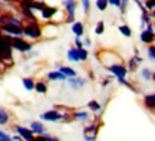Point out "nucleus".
Listing matches in <instances>:
<instances>
[{"mask_svg":"<svg viewBox=\"0 0 155 141\" xmlns=\"http://www.w3.org/2000/svg\"><path fill=\"white\" fill-rule=\"evenodd\" d=\"M23 36H26V38H29L32 40L39 39L42 36V28L36 22L29 23L26 26H23Z\"/></svg>","mask_w":155,"mask_h":141,"instance_id":"obj_1","label":"nucleus"},{"mask_svg":"<svg viewBox=\"0 0 155 141\" xmlns=\"http://www.w3.org/2000/svg\"><path fill=\"white\" fill-rule=\"evenodd\" d=\"M12 49H16V51L22 52V53H30L32 52V43L26 42L22 38H13L10 42Z\"/></svg>","mask_w":155,"mask_h":141,"instance_id":"obj_2","label":"nucleus"},{"mask_svg":"<svg viewBox=\"0 0 155 141\" xmlns=\"http://www.w3.org/2000/svg\"><path fill=\"white\" fill-rule=\"evenodd\" d=\"M62 6H63V9H65L68 13L66 22L75 23V13H76V6H78L76 2H75V0H63V2H62Z\"/></svg>","mask_w":155,"mask_h":141,"instance_id":"obj_3","label":"nucleus"},{"mask_svg":"<svg viewBox=\"0 0 155 141\" xmlns=\"http://www.w3.org/2000/svg\"><path fill=\"white\" fill-rule=\"evenodd\" d=\"M63 118H66V115L59 112L58 109H49V111H46V112L40 115V119H43L46 123H58V121H61Z\"/></svg>","mask_w":155,"mask_h":141,"instance_id":"obj_4","label":"nucleus"},{"mask_svg":"<svg viewBox=\"0 0 155 141\" xmlns=\"http://www.w3.org/2000/svg\"><path fill=\"white\" fill-rule=\"evenodd\" d=\"M139 39H141L142 43H147V45H151L155 40V30H154V26H152L151 23L147 25V29H144V30L141 32Z\"/></svg>","mask_w":155,"mask_h":141,"instance_id":"obj_5","label":"nucleus"},{"mask_svg":"<svg viewBox=\"0 0 155 141\" xmlns=\"http://www.w3.org/2000/svg\"><path fill=\"white\" fill-rule=\"evenodd\" d=\"M108 71H109L112 75H115L118 79L127 78V75H128V68L124 66L122 63H111V65L108 66Z\"/></svg>","mask_w":155,"mask_h":141,"instance_id":"obj_6","label":"nucleus"},{"mask_svg":"<svg viewBox=\"0 0 155 141\" xmlns=\"http://www.w3.org/2000/svg\"><path fill=\"white\" fill-rule=\"evenodd\" d=\"M13 130L16 131V134L19 137H22L25 141H35V134L32 133V130L30 128H28V127H23V125H15V128Z\"/></svg>","mask_w":155,"mask_h":141,"instance_id":"obj_7","label":"nucleus"},{"mask_svg":"<svg viewBox=\"0 0 155 141\" xmlns=\"http://www.w3.org/2000/svg\"><path fill=\"white\" fill-rule=\"evenodd\" d=\"M0 30L2 33H6L7 36H12V38H22L23 36V26L19 28V26H0Z\"/></svg>","mask_w":155,"mask_h":141,"instance_id":"obj_8","label":"nucleus"},{"mask_svg":"<svg viewBox=\"0 0 155 141\" xmlns=\"http://www.w3.org/2000/svg\"><path fill=\"white\" fill-rule=\"evenodd\" d=\"M66 82L69 84V86L72 88V89H82L86 86V79L85 78H81V76H75V78H68Z\"/></svg>","mask_w":155,"mask_h":141,"instance_id":"obj_9","label":"nucleus"},{"mask_svg":"<svg viewBox=\"0 0 155 141\" xmlns=\"http://www.w3.org/2000/svg\"><path fill=\"white\" fill-rule=\"evenodd\" d=\"M30 130L35 136H43L46 133V127L43 125L42 121H32L30 123Z\"/></svg>","mask_w":155,"mask_h":141,"instance_id":"obj_10","label":"nucleus"},{"mask_svg":"<svg viewBox=\"0 0 155 141\" xmlns=\"http://www.w3.org/2000/svg\"><path fill=\"white\" fill-rule=\"evenodd\" d=\"M0 23H2V26H19V28H22V23L19 19H16L15 16H2L0 17Z\"/></svg>","mask_w":155,"mask_h":141,"instance_id":"obj_11","label":"nucleus"},{"mask_svg":"<svg viewBox=\"0 0 155 141\" xmlns=\"http://www.w3.org/2000/svg\"><path fill=\"white\" fill-rule=\"evenodd\" d=\"M96 138V125L92 124L85 128V141H95Z\"/></svg>","mask_w":155,"mask_h":141,"instance_id":"obj_12","label":"nucleus"},{"mask_svg":"<svg viewBox=\"0 0 155 141\" xmlns=\"http://www.w3.org/2000/svg\"><path fill=\"white\" fill-rule=\"evenodd\" d=\"M46 78L49 79V81H66V76L63 75V73H61L58 69L56 71H50V72L46 73Z\"/></svg>","mask_w":155,"mask_h":141,"instance_id":"obj_13","label":"nucleus"},{"mask_svg":"<svg viewBox=\"0 0 155 141\" xmlns=\"http://www.w3.org/2000/svg\"><path fill=\"white\" fill-rule=\"evenodd\" d=\"M72 32L76 38H82L83 33H85V28H83L82 22H75L72 23Z\"/></svg>","mask_w":155,"mask_h":141,"instance_id":"obj_14","label":"nucleus"},{"mask_svg":"<svg viewBox=\"0 0 155 141\" xmlns=\"http://www.w3.org/2000/svg\"><path fill=\"white\" fill-rule=\"evenodd\" d=\"M58 71H59L61 73H63L66 78H75V76H78L76 71H75L73 68H71V66H59Z\"/></svg>","mask_w":155,"mask_h":141,"instance_id":"obj_15","label":"nucleus"},{"mask_svg":"<svg viewBox=\"0 0 155 141\" xmlns=\"http://www.w3.org/2000/svg\"><path fill=\"white\" fill-rule=\"evenodd\" d=\"M10 123V114L6 108L0 107V125H7Z\"/></svg>","mask_w":155,"mask_h":141,"instance_id":"obj_16","label":"nucleus"},{"mask_svg":"<svg viewBox=\"0 0 155 141\" xmlns=\"http://www.w3.org/2000/svg\"><path fill=\"white\" fill-rule=\"evenodd\" d=\"M66 58H68V61H71V62H75V63L81 62L76 48H69V49H68V53H66Z\"/></svg>","mask_w":155,"mask_h":141,"instance_id":"obj_17","label":"nucleus"},{"mask_svg":"<svg viewBox=\"0 0 155 141\" xmlns=\"http://www.w3.org/2000/svg\"><path fill=\"white\" fill-rule=\"evenodd\" d=\"M56 13V9L55 7H50V6H45L43 10H42V17L46 19V20H49L53 17V15Z\"/></svg>","mask_w":155,"mask_h":141,"instance_id":"obj_18","label":"nucleus"},{"mask_svg":"<svg viewBox=\"0 0 155 141\" xmlns=\"http://www.w3.org/2000/svg\"><path fill=\"white\" fill-rule=\"evenodd\" d=\"M22 84H23V88L26 91H35V82L33 78H29V76H26V78L22 79Z\"/></svg>","mask_w":155,"mask_h":141,"instance_id":"obj_19","label":"nucleus"},{"mask_svg":"<svg viewBox=\"0 0 155 141\" xmlns=\"http://www.w3.org/2000/svg\"><path fill=\"white\" fill-rule=\"evenodd\" d=\"M35 91L38 92V94H46L48 92V84L43 82V81H38L36 84H35Z\"/></svg>","mask_w":155,"mask_h":141,"instance_id":"obj_20","label":"nucleus"},{"mask_svg":"<svg viewBox=\"0 0 155 141\" xmlns=\"http://www.w3.org/2000/svg\"><path fill=\"white\" fill-rule=\"evenodd\" d=\"M118 30H119V33H121L122 36H125V38H131V36H132V30H131V28H129L128 25H121V26L118 28Z\"/></svg>","mask_w":155,"mask_h":141,"instance_id":"obj_21","label":"nucleus"},{"mask_svg":"<svg viewBox=\"0 0 155 141\" xmlns=\"http://www.w3.org/2000/svg\"><path fill=\"white\" fill-rule=\"evenodd\" d=\"M73 118L78 119V121H88L89 114L86 112V111H78V112L73 114Z\"/></svg>","mask_w":155,"mask_h":141,"instance_id":"obj_22","label":"nucleus"},{"mask_svg":"<svg viewBox=\"0 0 155 141\" xmlns=\"http://www.w3.org/2000/svg\"><path fill=\"white\" fill-rule=\"evenodd\" d=\"M144 102L150 109H155V99H154V96L152 95H145L144 96Z\"/></svg>","mask_w":155,"mask_h":141,"instance_id":"obj_23","label":"nucleus"},{"mask_svg":"<svg viewBox=\"0 0 155 141\" xmlns=\"http://www.w3.org/2000/svg\"><path fill=\"white\" fill-rule=\"evenodd\" d=\"M88 108L91 109V111H94V112H99L102 105H101L98 101H89L88 102Z\"/></svg>","mask_w":155,"mask_h":141,"instance_id":"obj_24","label":"nucleus"},{"mask_svg":"<svg viewBox=\"0 0 155 141\" xmlns=\"http://www.w3.org/2000/svg\"><path fill=\"white\" fill-rule=\"evenodd\" d=\"M95 5H96V9L99 12H105L106 7L109 6V3H108V0H96Z\"/></svg>","mask_w":155,"mask_h":141,"instance_id":"obj_25","label":"nucleus"},{"mask_svg":"<svg viewBox=\"0 0 155 141\" xmlns=\"http://www.w3.org/2000/svg\"><path fill=\"white\" fill-rule=\"evenodd\" d=\"M22 13L25 15V17L26 19H30L32 22H36V19H35L33 16V12L30 10V9H26V7H22Z\"/></svg>","mask_w":155,"mask_h":141,"instance_id":"obj_26","label":"nucleus"},{"mask_svg":"<svg viewBox=\"0 0 155 141\" xmlns=\"http://www.w3.org/2000/svg\"><path fill=\"white\" fill-rule=\"evenodd\" d=\"M78 55H79L81 62H83V61H86V59H88V51H86L85 48H79V49H78Z\"/></svg>","mask_w":155,"mask_h":141,"instance_id":"obj_27","label":"nucleus"},{"mask_svg":"<svg viewBox=\"0 0 155 141\" xmlns=\"http://www.w3.org/2000/svg\"><path fill=\"white\" fill-rule=\"evenodd\" d=\"M104 32H105V23L102 22V20H99V22L96 23V28H95V33L96 35H102L104 33Z\"/></svg>","mask_w":155,"mask_h":141,"instance_id":"obj_28","label":"nucleus"},{"mask_svg":"<svg viewBox=\"0 0 155 141\" xmlns=\"http://www.w3.org/2000/svg\"><path fill=\"white\" fill-rule=\"evenodd\" d=\"M141 22H142V26H144V25H150V23H151V19H150V16H148V12H147V9H144V10H142Z\"/></svg>","mask_w":155,"mask_h":141,"instance_id":"obj_29","label":"nucleus"},{"mask_svg":"<svg viewBox=\"0 0 155 141\" xmlns=\"http://www.w3.org/2000/svg\"><path fill=\"white\" fill-rule=\"evenodd\" d=\"M141 76H142L145 81H150V79L152 78V72H151L148 68H144L142 71H141Z\"/></svg>","mask_w":155,"mask_h":141,"instance_id":"obj_30","label":"nucleus"},{"mask_svg":"<svg viewBox=\"0 0 155 141\" xmlns=\"http://www.w3.org/2000/svg\"><path fill=\"white\" fill-rule=\"evenodd\" d=\"M81 2H82V7L85 15H88L89 10H91V0H81Z\"/></svg>","mask_w":155,"mask_h":141,"instance_id":"obj_31","label":"nucleus"},{"mask_svg":"<svg viewBox=\"0 0 155 141\" xmlns=\"http://www.w3.org/2000/svg\"><path fill=\"white\" fill-rule=\"evenodd\" d=\"M147 53H148V58H150L151 61H154V62H155V46L151 45L150 48H148V51H147Z\"/></svg>","mask_w":155,"mask_h":141,"instance_id":"obj_32","label":"nucleus"},{"mask_svg":"<svg viewBox=\"0 0 155 141\" xmlns=\"http://www.w3.org/2000/svg\"><path fill=\"white\" fill-rule=\"evenodd\" d=\"M145 9H147V10H150V9L154 10L155 9V0H145Z\"/></svg>","mask_w":155,"mask_h":141,"instance_id":"obj_33","label":"nucleus"},{"mask_svg":"<svg viewBox=\"0 0 155 141\" xmlns=\"http://www.w3.org/2000/svg\"><path fill=\"white\" fill-rule=\"evenodd\" d=\"M43 136H45V138H46V141H59V138H58V137L50 136V134H48V133H45Z\"/></svg>","mask_w":155,"mask_h":141,"instance_id":"obj_34","label":"nucleus"},{"mask_svg":"<svg viewBox=\"0 0 155 141\" xmlns=\"http://www.w3.org/2000/svg\"><path fill=\"white\" fill-rule=\"evenodd\" d=\"M118 82H119V84H122V85H125V86H128V88H132V86H131V84H129V82L127 81V78L118 79Z\"/></svg>","mask_w":155,"mask_h":141,"instance_id":"obj_35","label":"nucleus"},{"mask_svg":"<svg viewBox=\"0 0 155 141\" xmlns=\"http://www.w3.org/2000/svg\"><path fill=\"white\" fill-rule=\"evenodd\" d=\"M7 138H10V136H9L6 131L0 130V140H7Z\"/></svg>","mask_w":155,"mask_h":141,"instance_id":"obj_36","label":"nucleus"},{"mask_svg":"<svg viewBox=\"0 0 155 141\" xmlns=\"http://www.w3.org/2000/svg\"><path fill=\"white\" fill-rule=\"evenodd\" d=\"M75 46H76L78 49H79V48H83V42L81 40V38H75Z\"/></svg>","mask_w":155,"mask_h":141,"instance_id":"obj_37","label":"nucleus"},{"mask_svg":"<svg viewBox=\"0 0 155 141\" xmlns=\"http://www.w3.org/2000/svg\"><path fill=\"white\" fill-rule=\"evenodd\" d=\"M91 45H92L91 39H89V38H85V40H83V46H88V48H91Z\"/></svg>","mask_w":155,"mask_h":141,"instance_id":"obj_38","label":"nucleus"},{"mask_svg":"<svg viewBox=\"0 0 155 141\" xmlns=\"http://www.w3.org/2000/svg\"><path fill=\"white\" fill-rule=\"evenodd\" d=\"M35 141H46V138H45V136H36Z\"/></svg>","mask_w":155,"mask_h":141,"instance_id":"obj_39","label":"nucleus"},{"mask_svg":"<svg viewBox=\"0 0 155 141\" xmlns=\"http://www.w3.org/2000/svg\"><path fill=\"white\" fill-rule=\"evenodd\" d=\"M12 140H13V141H25L22 137H19V136H13V137H12Z\"/></svg>","mask_w":155,"mask_h":141,"instance_id":"obj_40","label":"nucleus"},{"mask_svg":"<svg viewBox=\"0 0 155 141\" xmlns=\"http://www.w3.org/2000/svg\"><path fill=\"white\" fill-rule=\"evenodd\" d=\"M0 141H13V140H12V137H10V138H7V140H0Z\"/></svg>","mask_w":155,"mask_h":141,"instance_id":"obj_41","label":"nucleus"},{"mask_svg":"<svg viewBox=\"0 0 155 141\" xmlns=\"http://www.w3.org/2000/svg\"><path fill=\"white\" fill-rule=\"evenodd\" d=\"M151 79H152V81H155V72L152 73V78H151Z\"/></svg>","mask_w":155,"mask_h":141,"instance_id":"obj_42","label":"nucleus"},{"mask_svg":"<svg viewBox=\"0 0 155 141\" xmlns=\"http://www.w3.org/2000/svg\"><path fill=\"white\" fill-rule=\"evenodd\" d=\"M152 17H154V19H155V9H154V10H152Z\"/></svg>","mask_w":155,"mask_h":141,"instance_id":"obj_43","label":"nucleus"},{"mask_svg":"<svg viewBox=\"0 0 155 141\" xmlns=\"http://www.w3.org/2000/svg\"><path fill=\"white\" fill-rule=\"evenodd\" d=\"M152 96H154V99H155V94H152Z\"/></svg>","mask_w":155,"mask_h":141,"instance_id":"obj_44","label":"nucleus"},{"mask_svg":"<svg viewBox=\"0 0 155 141\" xmlns=\"http://www.w3.org/2000/svg\"><path fill=\"white\" fill-rule=\"evenodd\" d=\"M154 30H155V26H154Z\"/></svg>","mask_w":155,"mask_h":141,"instance_id":"obj_45","label":"nucleus"}]
</instances>
